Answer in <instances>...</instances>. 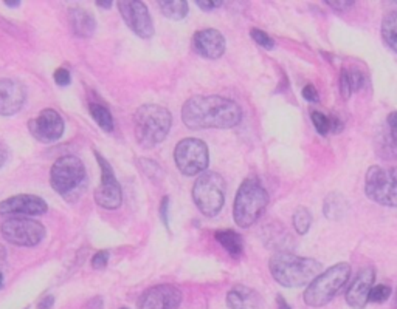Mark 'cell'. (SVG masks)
Listing matches in <instances>:
<instances>
[{"label": "cell", "mask_w": 397, "mask_h": 309, "mask_svg": "<svg viewBox=\"0 0 397 309\" xmlns=\"http://www.w3.org/2000/svg\"><path fill=\"white\" fill-rule=\"evenodd\" d=\"M349 79H351V86H352V92H358L362 90L364 86V76L362 72H358L357 68H351L349 70Z\"/></svg>", "instance_id": "cell-31"}, {"label": "cell", "mask_w": 397, "mask_h": 309, "mask_svg": "<svg viewBox=\"0 0 397 309\" xmlns=\"http://www.w3.org/2000/svg\"><path fill=\"white\" fill-rule=\"evenodd\" d=\"M329 119H331V130L335 132V133L342 132V128H343L342 121L338 118H334V116H332V118H329Z\"/></svg>", "instance_id": "cell-40"}, {"label": "cell", "mask_w": 397, "mask_h": 309, "mask_svg": "<svg viewBox=\"0 0 397 309\" xmlns=\"http://www.w3.org/2000/svg\"><path fill=\"white\" fill-rule=\"evenodd\" d=\"M268 269L275 280L284 288L309 286L323 272V265L313 259L290 252L275 254L268 261Z\"/></svg>", "instance_id": "cell-2"}, {"label": "cell", "mask_w": 397, "mask_h": 309, "mask_svg": "<svg viewBox=\"0 0 397 309\" xmlns=\"http://www.w3.org/2000/svg\"><path fill=\"white\" fill-rule=\"evenodd\" d=\"M6 159H8V147H6L3 141H0V169L5 166Z\"/></svg>", "instance_id": "cell-36"}, {"label": "cell", "mask_w": 397, "mask_h": 309, "mask_svg": "<svg viewBox=\"0 0 397 309\" xmlns=\"http://www.w3.org/2000/svg\"><path fill=\"white\" fill-rule=\"evenodd\" d=\"M95 157H97L101 169V183L98 189L95 190V201L104 209H118L121 206V199H123L118 179L115 178L111 164L98 152H95Z\"/></svg>", "instance_id": "cell-11"}, {"label": "cell", "mask_w": 397, "mask_h": 309, "mask_svg": "<svg viewBox=\"0 0 397 309\" xmlns=\"http://www.w3.org/2000/svg\"><path fill=\"white\" fill-rule=\"evenodd\" d=\"M351 277V266L348 263H338L320 274L304 291V303L312 308L328 305L335 295L342 291Z\"/></svg>", "instance_id": "cell-4"}, {"label": "cell", "mask_w": 397, "mask_h": 309, "mask_svg": "<svg viewBox=\"0 0 397 309\" xmlns=\"http://www.w3.org/2000/svg\"><path fill=\"white\" fill-rule=\"evenodd\" d=\"M0 232L8 243L17 246H36L46 237V228L27 217H10L0 224Z\"/></svg>", "instance_id": "cell-9"}, {"label": "cell", "mask_w": 397, "mask_h": 309, "mask_svg": "<svg viewBox=\"0 0 397 309\" xmlns=\"http://www.w3.org/2000/svg\"><path fill=\"white\" fill-rule=\"evenodd\" d=\"M3 286V275H2V272H0V288Z\"/></svg>", "instance_id": "cell-48"}, {"label": "cell", "mask_w": 397, "mask_h": 309, "mask_svg": "<svg viewBox=\"0 0 397 309\" xmlns=\"http://www.w3.org/2000/svg\"><path fill=\"white\" fill-rule=\"evenodd\" d=\"M225 179L219 173L205 170L193 186V199L205 217H216L225 203Z\"/></svg>", "instance_id": "cell-6"}, {"label": "cell", "mask_w": 397, "mask_h": 309, "mask_svg": "<svg viewBox=\"0 0 397 309\" xmlns=\"http://www.w3.org/2000/svg\"><path fill=\"white\" fill-rule=\"evenodd\" d=\"M28 130L41 143H55L64 134V121L53 108H46L39 116L28 122Z\"/></svg>", "instance_id": "cell-13"}, {"label": "cell", "mask_w": 397, "mask_h": 309, "mask_svg": "<svg viewBox=\"0 0 397 309\" xmlns=\"http://www.w3.org/2000/svg\"><path fill=\"white\" fill-rule=\"evenodd\" d=\"M193 50L205 59H219L225 53V37L213 28L201 30L193 37Z\"/></svg>", "instance_id": "cell-18"}, {"label": "cell", "mask_w": 397, "mask_h": 309, "mask_svg": "<svg viewBox=\"0 0 397 309\" xmlns=\"http://www.w3.org/2000/svg\"><path fill=\"white\" fill-rule=\"evenodd\" d=\"M121 309H127V308H121Z\"/></svg>", "instance_id": "cell-49"}, {"label": "cell", "mask_w": 397, "mask_h": 309, "mask_svg": "<svg viewBox=\"0 0 397 309\" xmlns=\"http://www.w3.org/2000/svg\"><path fill=\"white\" fill-rule=\"evenodd\" d=\"M182 292L172 285H158L148 289L140 300V309H177Z\"/></svg>", "instance_id": "cell-14"}, {"label": "cell", "mask_w": 397, "mask_h": 309, "mask_svg": "<svg viewBox=\"0 0 397 309\" xmlns=\"http://www.w3.org/2000/svg\"><path fill=\"white\" fill-rule=\"evenodd\" d=\"M27 99V90L24 83L16 79H0V116H12Z\"/></svg>", "instance_id": "cell-15"}, {"label": "cell", "mask_w": 397, "mask_h": 309, "mask_svg": "<svg viewBox=\"0 0 397 309\" xmlns=\"http://www.w3.org/2000/svg\"><path fill=\"white\" fill-rule=\"evenodd\" d=\"M216 240L221 243V246L227 250L230 255L239 257L244 249V243L239 234H236L234 230H219L216 232Z\"/></svg>", "instance_id": "cell-22"}, {"label": "cell", "mask_w": 397, "mask_h": 309, "mask_svg": "<svg viewBox=\"0 0 397 309\" xmlns=\"http://www.w3.org/2000/svg\"><path fill=\"white\" fill-rule=\"evenodd\" d=\"M172 124V114L162 106L146 104L133 114V130L138 144L145 149L157 146L168 137Z\"/></svg>", "instance_id": "cell-3"}, {"label": "cell", "mask_w": 397, "mask_h": 309, "mask_svg": "<svg viewBox=\"0 0 397 309\" xmlns=\"http://www.w3.org/2000/svg\"><path fill=\"white\" fill-rule=\"evenodd\" d=\"M183 124L193 130L232 128L242 119L239 104L222 96H194L182 108Z\"/></svg>", "instance_id": "cell-1"}, {"label": "cell", "mask_w": 397, "mask_h": 309, "mask_svg": "<svg viewBox=\"0 0 397 309\" xmlns=\"http://www.w3.org/2000/svg\"><path fill=\"white\" fill-rule=\"evenodd\" d=\"M323 212H324L326 218H328V220H331V221L342 220V218L347 215V212H348L347 199H344V197L340 195V193H335V192L329 193V195L326 197V199H324Z\"/></svg>", "instance_id": "cell-21"}, {"label": "cell", "mask_w": 397, "mask_h": 309, "mask_svg": "<svg viewBox=\"0 0 397 309\" xmlns=\"http://www.w3.org/2000/svg\"><path fill=\"white\" fill-rule=\"evenodd\" d=\"M250 34H252L253 37V41L261 45L262 48H266V50H273L275 47V42H273V39L268 36L266 31H262V30H258V28H253L252 31H250Z\"/></svg>", "instance_id": "cell-29"}, {"label": "cell", "mask_w": 397, "mask_h": 309, "mask_svg": "<svg viewBox=\"0 0 397 309\" xmlns=\"http://www.w3.org/2000/svg\"><path fill=\"white\" fill-rule=\"evenodd\" d=\"M391 137H393L394 144L397 146V128H393V130H391Z\"/></svg>", "instance_id": "cell-44"}, {"label": "cell", "mask_w": 397, "mask_h": 309, "mask_svg": "<svg viewBox=\"0 0 397 309\" xmlns=\"http://www.w3.org/2000/svg\"><path fill=\"white\" fill-rule=\"evenodd\" d=\"M227 303L232 309H262L261 295L252 288L238 285L227 295Z\"/></svg>", "instance_id": "cell-19"}, {"label": "cell", "mask_w": 397, "mask_h": 309, "mask_svg": "<svg viewBox=\"0 0 397 309\" xmlns=\"http://www.w3.org/2000/svg\"><path fill=\"white\" fill-rule=\"evenodd\" d=\"M53 77H55V82L61 87H66L70 83V73L66 68H57Z\"/></svg>", "instance_id": "cell-34"}, {"label": "cell", "mask_w": 397, "mask_h": 309, "mask_svg": "<svg viewBox=\"0 0 397 309\" xmlns=\"http://www.w3.org/2000/svg\"><path fill=\"white\" fill-rule=\"evenodd\" d=\"M311 224H312V215L309 209L301 206V208L295 210V214H293V228H295L298 235H306L311 229Z\"/></svg>", "instance_id": "cell-26"}, {"label": "cell", "mask_w": 397, "mask_h": 309, "mask_svg": "<svg viewBox=\"0 0 397 309\" xmlns=\"http://www.w3.org/2000/svg\"><path fill=\"white\" fill-rule=\"evenodd\" d=\"M387 121H388V126L391 127V130H393V128H397V112L389 113Z\"/></svg>", "instance_id": "cell-41"}, {"label": "cell", "mask_w": 397, "mask_h": 309, "mask_svg": "<svg viewBox=\"0 0 397 309\" xmlns=\"http://www.w3.org/2000/svg\"><path fill=\"white\" fill-rule=\"evenodd\" d=\"M376 272L373 268H364L357 274L347 292V303L352 309H364L369 303V292L374 286Z\"/></svg>", "instance_id": "cell-17"}, {"label": "cell", "mask_w": 397, "mask_h": 309, "mask_svg": "<svg viewBox=\"0 0 397 309\" xmlns=\"http://www.w3.org/2000/svg\"><path fill=\"white\" fill-rule=\"evenodd\" d=\"M301 94H303V98L307 102H318L320 101V94L317 92V88L313 87L312 83H307V86L303 88V92H301Z\"/></svg>", "instance_id": "cell-33"}, {"label": "cell", "mask_w": 397, "mask_h": 309, "mask_svg": "<svg viewBox=\"0 0 397 309\" xmlns=\"http://www.w3.org/2000/svg\"><path fill=\"white\" fill-rule=\"evenodd\" d=\"M340 94L344 101H348L352 94V86L349 79V70L343 68L340 74Z\"/></svg>", "instance_id": "cell-30"}, {"label": "cell", "mask_w": 397, "mask_h": 309, "mask_svg": "<svg viewBox=\"0 0 397 309\" xmlns=\"http://www.w3.org/2000/svg\"><path fill=\"white\" fill-rule=\"evenodd\" d=\"M168 208H169V198L165 197L162 206H160V214H162V220L165 223V226H168Z\"/></svg>", "instance_id": "cell-35"}, {"label": "cell", "mask_w": 397, "mask_h": 309, "mask_svg": "<svg viewBox=\"0 0 397 309\" xmlns=\"http://www.w3.org/2000/svg\"><path fill=\"white\" fill-rule=\"evenodd\" d=\"M91 114L102 130L104 132L113 130V118H112L111 112H109L104 106L91 104Z\"/></svg>", "instance_id": "cell-25"}, {"label": "cell", "mask_w": 397, "mask_h": 309, "mask_svg": "<svg viewBox=\"0 0 397 309\" xmlns=\"http://www.w3.org/2000/svg\"><path fill=\"white\" fill-rule=\"evenodd\" d=\"M112 5V2H98V6H102V8H109Z\"/></svg>", "instance_id": "cell-45"}, {"label": "cell", "mask_w": 397, "mask_h": 309, "mask_svg": "<svg viewBox=\"0 0 397 309\" xmlns=\"http://www.w3.org/2000/svg\"><path fill=\"white\" fill-rule=\"evenodd\" d=\"M311 119L313 122V127L320 134H328L331 130V119L322 112H312L311 113Z\"/></svg>", "instance_id": "cell-27"}, {"label": "cell", "mask_w": 397, "mask_h": 309, "mask_svg": "<svg viewBox=\"0 0 397 309\" xmlns=\"http://www.w3.org/2000/svg\"><path fill=\"white\" fill-rule=\"evenodd\" d=\"M47 212V203L36 195H16L0 203L2 215H42Z\"/></svg>", "instance_id": "cell-16"}, {"label": "cell", "mask_w": 397, "mask_h": 309, "mask_svg": "<svg viewBox=\"0 0 397 309\" xmlns=\"http://www.w3.org/2000/svg\"><path fill=\"white\" fill-rule=\"evenodd\" d=\"M364 192L371 201L397 208V167H369L364 177Z\"/></svg>", "instance_id": "cell-7"}, {"label": "cell", "mask_w": 397, "mask_h": 309, "mask_svg": "<svg viewBox=\"0 0 397 309\" xmlns=\"http://www.w3.org/2000/svg\"><path fill=\"white\" fill-rule=\"evenodd\" d=\"M268 204V193L256 179H246L236 193L233 217L239 228H250L258 221Z\"/></svg>", "instance_id": "cell-5"}, {"label": "cell", "mask_w": 397, "mask_h": 309, "mask_svg": "<svg viewBox=\"0 0 397 309\" xmlns=\"http://www.w3.org/2000/svg\"><path fill=\"white\" fill-rule=\"evenodd\" d=\"M5 261H6V250L2 244H0V268L5 265Z\"/></svg>", "instance_id": "cell-43"}, {"label": "cell", "mask_w": 397, "mask_h": 309, "mask_svg": "<svg viewBox=\"0 0 397 309\" xmlns=\"http://www.w3.org/2000/svg\"><path fill=\"white\" fill-rule=\"evenodd\" d=\"M53 303H55L53 295H47V297H44L39 301V305H37V308H39V309H50L51 306H53Z\"/></svg>", "instance_id": "cell-39"}, {"label": "cell", "mask_w": 397, "mask_h": 309, "mask_svg": "<svg viewBox=\"0 0 397 309\" xmlns=\"http://www.w3.org/2000/svg\"><path fill=\"white\" fill-rule=\"evenodd\" d=\"M382 37L388 47L397 53V10L391 11L383 19Z\"/></svg>", "instance_id": "cell-23"}, {"label": "cell", "mask_w": 397, "mask_h": 309, "mask_svg": "<svg viewBox=\"0 0 397 309\" xmlns=\"http://www.w3.org/2000/svg\"><path fill=\"white\" fill-rule=\"evenodd\" d=\"M277 303H278V309H290L289 303L281 297V295H278V299H277Z\"/></svg>", "instance_id": "cell-42"}, {"label": "cell", "mask_w": 397, "mask_h": 309, "mask_svg": "<svg viewBox=\"0 0 397 309\" xmlns=\"http://www.w3.org/2000/svg\"><path fill=\"white\" fill-rule=\"evenodd\" d=\"M118 10L133 33L142 39H149L154 36L152 19L148 11V6L140 0H121L118 2Z\"/></svg>", "instance_id": "cell-12"}, {"label": "cell", "mask_w": 397, "mask_h": 309, "mask_svg": "<svg viewBox=\"0 0 397 309\" xmlns=\"http://www.w3.org/2000/svg\"><path fill=\"white\" fill-rule=\"evenodd\" d=\"M107 261H109V252H106V250H100V252H97L93 255V259H92V268L93 269H102V268H106L107 266Z\"/></svg>", "instance_id": "cell-32"}, {"label": "cell", "mask_w": 397, "mask_h": 309, "mask_svg": "<svg viewBox=\"0 0 397 309\" xmlns=\"http://www.w3.org/2000/svg\"><path fill=\"white\" fill-rule=\"evenodd\" d=\"M86 179V167L82 161L72 154L62 157L51 166L50 183L59 195L68 197L78 190Z\"/></svg>", "instance_id": "cell-8"}, {"label": "cell", "mask_w": 397, "mask_h": 309, "mask_svg": "<svg viewBox=\"0 0 397 309\" xmlns=\"http://www.w3.org/2000/svg\"><path fill=\"white\" fill-rule=\"evenodd\" d=\"M196 3H197L198 8H202L205 11H211L214 8H219V6L222 5V2H201V0H198V2H196Z\"/></svg>", "instance_id": "cell-37"}, {"label": "cell", "mask_w": 397, "mask_h": 309, "mask_svg": "<svg viewBox=\"0 0 397 309\" xmlns=\"http://www.w3.org/2000/svg\"><path fill=\"white\" fill-rule=\"evenodd\" d=\"M163 16L171 21H182L188 14V3L185 0H174V2H158Z\"/></svg>", "instance_id": "cell-24"}, {"label": "cell", "mask_w": 397, "mask_h": 309, "mask_svg": "<svg viewBox=\"0 0 397 309\" xmlns=\"http://www.w3.org/2000/svg\"><path fill=\"white\" fill-rule=\"evenodd\" d=\"M68 19L72 23L73 33L78 37H92L95 30H97V22L95 17L87 10L72 8L68 11Z\"/></svg>", "instance_id": "cell-20"}, {"label": "cell", "mask_w": 397, "mask_h": 309, "mask_svg": "<svg viewBox=\"0 0 397 309\" xmlns=\"http://www.w3.org/2000/svg\"><path fill=\"white\" fill-rule=\"evenodd\" d=\"M177 169L187 177L203 173L208 167L210 153L208 147L201 139L187 138L177 144L174 152Z\"/></svg>", "instance_id": "cell-10"}, {"label": "cell", "mask_w": 397, "mask_h": 309, "mask_svg": "<svg viewBox=\"0 0 397 309\" xmlns=\"http://www.w3.org/2000/svg\"><path fill=\"white\" fill-rule=\"evenodd\" d=\"M6 6H19L21 5V2H5Z\"/></svg>", "instance_id": "cell-47"}, {"label": "cell", "mask_w": 397, "mask_h": 309, "mask_svg": "<svg viewBox=\"0 0 397 309\" xmlns=\"http://www.w3.org/2000/svg\"><path fill=\"white\" fill-rule=\"evenodd\" d=\"M393 308L397 309V288H396V292H394V299H393Z\"/></svg>", "instance_id": "cell-46"}, {"label": "cell", "mask_w": 397, "mask_h": 309, "mask_svg": "<svg viewBox=\"0 0 397 309\" xmlns=\"http://www.w3.org/2000/svg\"><path fill=\"white\" fill-rule=\"evenodd\" d=\"M328 3L332 10H337V11H344L348 10L351 5H354V2H326Z\"/></svg>", "instance_id": "cell-38"}, {"label": "cell", "mask_w": 397, "mask_h": 309, "mask_svg": "<svg viewBox=\"0 0 397 309\" xmlns=\"http://www.w3.org/2000/svg\"><path fill=\"white\" fill-rule=\"evenodd\" d=\"M391 297V288L388 285H376L369 292L371 303H383Z\"/></svg>", "instance_id": "cell-28"}]
</instances>
